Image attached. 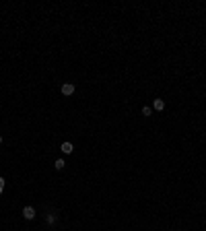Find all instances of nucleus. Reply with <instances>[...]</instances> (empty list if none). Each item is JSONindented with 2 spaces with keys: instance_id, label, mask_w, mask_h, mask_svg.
<instances>
[{
  "instance_id": "f257e3e1",
  "label": "nucleus",
  "mask_w": 206,
  "mask_h": 231,
  "mask_svg": "<svg viewBox=\"0 0 206 231\" xmlns=\"http://www.w3.org/2000/svg\"><path fill=\"white\" fill-rule=\"evenodd\" d=\"M62 93H64V95H72V93H74V85H72V83H64V85H62Z\"/></svg>"
},
{
  "instance_id": "f03ea898",
  "label": "nucleus",
  "mask_w": 206,
  "mask_h": 231,
  "mask_svg": "<svg viewBox=\"0 0 206 231\" xmlns=\"http://www.w3.org/2000/svg\"><path fill=\"white\" fill-rule=\"evenodd\" d=\"M23 217L25 219H33L35 217V209L33 206H25V209H23Z\"/></svg>"
},
{
  "instance_id": "7ed1b4c3",
  "label": "nucleus",
  "mask_w": 206,
  "mask_h": 231,
  "mask_svg": "<svg viewBox=\"0 0 206 231\" xmlns=\"http://www.w3.org/2000/svg\"><path fill=\"white\" fill-rule=\"evenodd\" d=\"M74 151V147H72V143H64L62 144V153H66V155H70Z\"/></svg>"
},
{
  "instance_id": "20e7f679",
  "label": "nucleus",
  "mask_w": 206,
  "mask_h": 231,
  "mask_svg": "<svg viewBox=\"0 0 206 231\" xmlns=\"http://www.w3.org/2000/svg\"><path fill=\"white\" fill-rule=\"evenodd\" d=\"M153 107L157 109V111H161V109L165 107V101H163V99H155V103H153Z\"/></svg>"
},
{
  "instance_id": "39448f33",
  "label": "nucleus",
  "mask_w": 206,
  "mask_h": 231,
  "mask_svg": "<svg viewBox=\"0 0 206 231\" xmlns=\"http://www.w3.org/2000/svg\"><path fill=\"white\" fill-rule=\"evenodd\" d=\"M64 165H66V163H64V159H56L54 167H56V169H64Z\"/></svg>"
},
{
  "instance_id": "423d86ee",
  "label": "nucleus",
  "mask_w": 206,
  "mask_h": 231,
  "mask_svg": "<svg viewBox=\"0 0 206 231\" xmlns=\"http://www.w3.org/2000/svg\"><path fill=\"white\" fill-rule=\"evenodd\" d=\"M151 114H153L151 107H142V116H151Z\"/></svg>"
},
{
  "instance_id": "0eeeda50",
  "label": "nucleus",
  "mask_w": 206,
  "mask_h": 231,
  "mask_svg": "<svg viewBox=\"0 0 206 231\" xmlns=\"http://www.w3.org/2000/svg\"><path fill=\"white\" fill-rule=\"evenodd\" d=\"M4 192V177H0V194Z\"/></svg>"
},
{
  "instance_id": "6e6552de",
  "label": "nucleus",
  "mask_w": 206,
  "mask_h": 231,
  "mask_svg": "<svg viewBox=\"0 0 206 231\" xmlns=\"http://www.w3.org/2000/svg\"><path fill=\"white\" fill-rule=\"evenodd\" d=\"M48 223H56V215H48Z\"/></svg>"
},
{
  "instance_id": "1a4fd4ad",
  "label": "nucleus",
  "mask_w": 206,
  "mask_h": 231,
  "mask_svg": "<svg viewBox=\"0 0 206 231\" xmlns=\"http://www.w3.org/2000/svg\"><path fill=\"white\" fill-rule=\"evenodd\" d=\"M0 143H2V136H0Z\"/></svg>"
}]
</instances>
